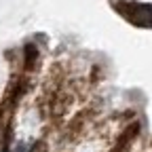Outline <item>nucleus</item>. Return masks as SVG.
I'll return each mask as SVG.
<instances>
[{
	"label": "nucleus",
	"mask_w": 152,
	"mask_h": 152,
	"mask_svg": "<svg viewBox=\"0 0 152 152\" xmlns=\"http://www.w3.org/2000/svg\"><path fill=\"white\" fill-rule=\"evenodd\" d=\"M17 152H26V148H19V150H17Z\"/></svg>",
	"instance_id": "1"
}]
</instances>
